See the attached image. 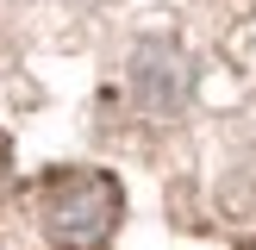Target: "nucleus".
<instances>
[{
    "mask_svg": "<svg viewBox=\"0 0 256 250\" xmlns=\"http://www.w3.org/2000/svg\"><path fill=\"white\" fill-rule=\"evenodd\" d=\"M244 250H256V244H244Z\"/></svg>",
    "mask_w": 256,
    "mask_h": 250,
    "instance_id": "obj_3",
    "label": "nucleus"
},
{
    "mask_svg": "<svg viewBox=\"0 0 256 250\" xmlns=\"http://www.w3.org/2000/svg\"><path fill=\"white\" fill-rule=\"evenodd\" d=\"M32 206L56 250H100L125 212V194L106 169H50L32 188Z\"/></svg>",
    "mask_w": 256,
    "mask_h": 250,
    "instance_id": "obj_1",
    "label": "nucleus"
},
{
    "mask_svg": "<svg viewBox=\"0 0 256 250\" xmlns=\"http://www.w3.org/2000/svg\"><path fill=\"white\" fill-rule=\"evenodd\" d=\"M6 175H12V150H6V132H0V194H6Z\"/></svg>",
    "mask_w": 256,
    "mask_h": 250,
    "instance_id": "obj_2",
    "label": "nucleus"
}]
</instances>
